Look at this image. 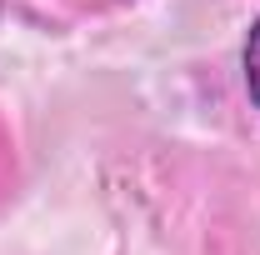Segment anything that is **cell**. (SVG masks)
I'll use <instances>...</instances> for the list:
<instances>
[{"mask_svg": "<svg viewBox=\"0 0 260 255\" xmlns=\"http://www.w3.org/2000/svg\"><path fill=\"white\" fill-rule=\"evenodd\" d=\"M245 85H250V100L260 105V20L250 25V40H245Z\"/></svg>", "mask_w": 260, "mask_h": 255, "instance_id": "obj_1", "label": "cell"}]
</instances>
